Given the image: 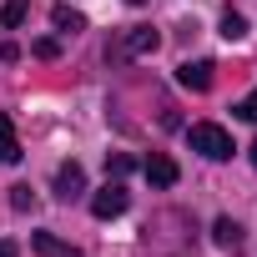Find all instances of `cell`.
Returning a JSON list of instances; mask_svg holds the SVG:
<instances>
[{
	"mask_svg": "<svg viewBox=\"0 0 257 257\" xmlns=\"http://www.w3.org/2000/svg\"><path fill=\"white\" fill-rule=\"evenodd\" d=\"M187 142H192V152H202L207 162H227L237 147H232V137L222 132V126H212V121H197L192 132H187Z\"/></svg>",
	"mask_w": 257,
	"mask_h": 257,
	"instance_id": "6da1fadb",
	"label": "cell"
},
{
	"mask_svg": "<svg viewBox=\"0 0 257 257\" xmlns=\"http://www.w3.org/2000/svg\"><path fill=\"white\" fill-rule=\"evenodd\" d=\"M126 202H132V192H126L121 182H106V187L91 197V212H96L101 222H111V217H121V212H126Z\"/></svg>",
	"mask_w": 257,
	"mask_h": 257,
	"instance_id": "7a4b0ae2",
	"label": "cell"
},
{
	"mask_svg": "<svg viewBox=\"0 0 257 257\" xmlns=\"http://www.w3.org/2000/svg\"><path fill=\"white\" fill-rule=\"evenodd\" d=\"M86 192V172H81V162H66L61 172H56V197L61 202H76Z\"/></svg>",
	"mask_w": 257,
	"mask_h": 257,
	"instance_id": "3957f363",
	"label": "cell"
},
{
	"mask_svg": "<svg viewBox=\"0 0 257 257\" xmlns=\"http://www.w3.org/2000/svg\"><path fill=\"white\" fill-rule=\"evenodd\" d=\"M157 46H162V36H157L152 26H137V31H126V36H121L116 51H121V56H147V51H157Z\"/></svg>",
	"mask_w": 257,
	"mask_h": 257,
	"instance_id": "277c9868",
	"label": "cell"
},
{
	"mask_svg": "<svg viewBox=\"0 0 257 257\" xmlns=\"http://www.w3.org/2000/svg\"><path fill=\"white\" fill-rule=\"evenodd\" d=\"M212 61H187V66H177V81L187 86V91H212Z\"/></svg>",
	"mask_w": 257,
	"mask_h": 257,
	"instance_id": "5b68a950",
	"label": "cell"
},
{
	"mask_svg": "<svg viewBox=\"0 0 257 257\" xmlns=\"http://www.w3.org/2000/svg\"><path fill=\"white\" fill-rule=\"evenodd\" d=\"M142 172H147L152 187H177V162H172V157H147Z\"/></svg>",
	"mask_w": 257,
	"mask_h": 257,
	"instance_id": "8992f818",
	"label": "cell"
},
{
	"mask_svg": "<svg viewBox=\"0 0 257 257\" xmlns=\"http://www.w3.org/2000/svg\"><path fill=\"white\" fill-rule=\"evenodd\" d=\"M11 162H21V137H16V121L0 116V167H11Z\"/></svg>",
	"mask_w": 257,
	"mask_h": 257,
	"instance_id": "52a82bcc",
	"label": "cell"
},
{
	"mask_svg": "<svg viewBox=\"0 0 257 257\" xmlns=\"http://www.w3.org/2000/svg\"><path fill=\"white\" fill-rule=\"evenodd\" d=\"M212 237H217V247H222V252H242V227H237L232 217H217Z\"/></svg>",
	"mask_w": 257,
	"mask_h": 257,
	"instance_id": "ba28073f",
	"label": "cell"
},
{
	"mask_svg": "<svg viewBox=\"0 0 257 257\" xmlns=\"http://www.w3.org/2000/svg\"><path fill=\"white\" fill-rule=\"evenodd\" d=\"M31 247H36L41 257H81L76 247H66V242H61V237H51V232H36V242H31Z\"/></svg>",
	"mask_w": 257,
	"mask_h": 257,
	"instance_id": "9c48e42d",
	"label": "cell"
},
{
	"mask_svg": "<svg viewBox=\"0 0 257 257\" xmlns=\"http://www.w3.org/2000/svg\"><path fill=\"white\" fill-rule=\"evenodd\" d=\"M51 21H56V31H66V36H76V31L86 26V16H81V11H71V6H56V11H51Z\"/></svg>",
	"mask_w": 257,
	"mask_h": 257,
	"instance_id": "30bf717a",
	"label": "cell"
},
{
	"mask_svg": "<svg viewBox=\"0 0 257 257\" xmlns=\"http://www.w3.org/2000/svg\"><path fill=\"white\" fill-rule=\"evenodd\" d=\"M26 11H31V0H6V11H0V26H11V31H16V26L26 21Z\"/></svg>",
	"mask_w": 257,
	"mask_h": 257,
	"instance_id": "8fae6325",
	"label": "cell"
},
{
	"mask_svg": "<svg viewBox=\"0 0 257 257\" xmlns=\"http://www.w3.org/2000/svg\"><path fill=\"white\" fill-rule=\"evenodd\" d=\"M222 36H227V41H242V36H247V21H242L237 11H227V16H222Z\"/></svg>",
	"mask_w": 257,
	"mask_h": 257,
	"instance_id": "7c38bea8",
	"label": "cell"
},
{
	"mask_svg": "<svg viewBox=\"0 0 257 257\" xmlns=\"http://www.w3.org/2000/svg\"><path fill=\"white\" fill-rule=\"evenodd\" d=\"M132 167H137V162L126 157V152H116V157H106V177H116V182H121L126 172H132Z\"/></svg>",
	"mask_w": 257,
	"mask_h": 257,
	"instance_id": "4fadbf2b",
	"label": "cell"
},
{
	"mask_svg": "<svg viewBox=\"0 0 257 257\" xmlns=\"http://www.w3.org/2000/svg\"><path fill=\"white\" fill-rule=\"evenodd\" d=\"M31 202H36V197H31V187H11V207H16V212H26Z\"/></svg>",
	"mask_w": 257,
	"mask_h": 257,
	"instance_id": "5bb4252c",
	"label": "cell"
},
{
	"mask_svg": "<svg viewBox=\"0 0 257 257\" xmlns=\"http://www.w3.org/2000/svg\"><path fill=\"white\" fill-rule=\"evenodd\" d=\"M237 116H242V121H257V91H252V96H242V101H237Z\"/></svg>",
	"mask_w": 257,
	"mask_h": 257,
	"instance_id": "9a60e30c",
	"label": "cell"
},
{
	"mask_svg": "<svg viewBox=\"0 0 257 257\" xmlns=\"http://www.w3.org/2000/svg\"><path fill=\"white\" fill-rule=\"evenodd\" d=\"M36 56H41V61H56V56H61V41H36Z\"/></svg>",
	"mask_w": 257,
	"mask_h": 257,
	"instance_id": "2e32d148",
	"label": "cell"
},
{
	"mask_svg": "<svg viewBox=\"0 0 257 257\" xmlns=\"http://www.w3.org/2000/svg\"><path fill=\"white\" fill-rule=\"evenodd\" d=\"M0 257H21V247L16 242H0Z\"/></svg>",
	"mask_w": 257,
	"mask_h": 257,
	"instance_id": "e0dca14e",
	"label": "cell"
},
{
	"mask_svg": "<svg viewBox=\"0 0 257 257\" xmlns=\"http://www.w3.org/2000/svg\"><path fill=\"white\" fill-rule=\"evenodd\" d=\"M252 167H257V142H252Z\"/></svg>",
	"mask_w": 257,
	"mask_h": 257,
	"instance_id": "ac0fdd59",
	"label": "cell"
},
{
	"mask_svg": "<svg viewBox=\"0 0 257 257\" xmlns=\"http://www.w3.org/2000/svg\"><path fill=\"white\" fill-rule=\"evenodd\" d=\"M126 6H147V0H126Z\"/></svg>",
	"mask_w": 257,
	"mask_h": 257,
	"instance_id": "d6986e66",
	"label": "cell"
}]
</instances>
